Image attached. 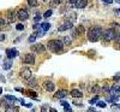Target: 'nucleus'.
I'll return each instance as SVG.
<instances>
[{
	"label": "nucleus",
	"mask_w": 120,
	"mask_h": 112,
	"mask_svg": "<svg viewBox=\"0 0 120 112\" xmlns=\"http://www.w3.org/2000/svg\"><path fill=\"white\" fill-rule=\"evenodd\" d=\"M102 28L101 27H91L89 30H88V40L90 42H96L100 40V37L102 36Z\"/></svg>",
	"instance_id": "nucleus-1"
},
{
	"label": "nucleus",
	"mask_w": 120,
	"mask_h": 112,
	"mask_svg": "<svg viewBox=\"0 0 120 112\" xmlns=\"http://www.w3.org/2000/svg\"><path fill=\"white\" fill-rule=\"evenodd\" d=\"M48 49H51L52 52L58 53V52H61L63 48H64V44L61 40H49L48 44H47Z\"/></svg>",
	"instance_id": "nucleus-2"
},
{
	"label": "nucleus",
	"mask_w": 120,
	"mask_h": 112,
	"mask_svg": "<svg viewBox=\"0 0 120 112\" xmlns=\"http://www.w3.org/2000/svg\"><path fill=\"white\" fill-rule=\"evenodd\" d=\"M115 36H116V32L113 28L106 29V30L102 32V37L105 39V41H112V40H115Z\"/></svg>",
	"instance_id": "nucleus-3"
},
{
	"label": "nucleus",
	"mask_w": 120,
	"mask_h": 112,
	"mask_svg": "<svg viewBox=\"0 0 120 112\" xmlns=\"http://www.w3.org/2000/svg\"><path fill=\"white\" fill-rule=\"evenodd\" d=\"M16 13H17V18L19 19V21H26V19L29 18V13H28V11L25 8H19Z\"/></svg>",
	"instance_id": "nucleus-4"
},
{
	"label": "nucleus",
	"mask_w": 120,
	"mask_h": 112,
	"mask_svg": "<svg viewBox=\"0 0 120 112\" xmlns=\"http://www.w3.org/2000/svg\"><path fill=\"white\" fill-rule=\"evenodd\" d=\"M23 63H24V64H29V65L35 64V56H34L33 53H28V54H25L24 58H23Z\"/></svg>",
	"instance_id": "nucleus-5"
},
{
	"label": "nucleus",
	"mask_w": 120,
	"mask_h": 112,
	"mask_svg": "<svg viewBox=\"0 0 120 112\" xmlns=\"http://www.w3.org/2000/svg\"><path fill=\"white\" fill-rule=\"evenodd\" d=\"M21 76H22V78H24V80L29 81L30 78L33 77V74H31V70H30V69H28V68L23 69V70L21 71Z\"/></svg>",
	"instance_id": "nucleus-6"
},
{
	"label": "nucleus",
	"mask_w": 120,
	"mask_h": 112,
	"mask_svg": "<svg viewBox=\"0 0 120 112\" xmlns=\"http://www.w3.org/2000/svg\"><path fill=\"white\" fill-rule=\"evenodd\" d=\"M31 51L33 52H36V53H43L46 48L42 44H36V45H33L31 46Z\"/></svg>",
	"instance_id": "nucleus-7"
},
{
	"label": "nucleus",
	"mask_w": 120,
	"mask_h": 112,
	"mask_svg": "<svg viewBox=\"0 0 120 112\" xmlns=\"http://www.w3.org/2000/svg\"><path fill=\"white\" fill-rule=\"evenodd\" d=\"M16 19H17V13L15 11H12V10L7 11V22L8 23H15Z\"/></svg>",
	"instance_id": "nucleus-8"
},
{
	"label": "nucleus",
	"mask_w": 120,
	"mask_h": 112,
	"mask_svg": "<svg viewBox=\"0 0 120 112\" xmlns=\"http://www.w3.org/2000/svg\"><path fill=\"white\" fill-rule=\"evenodd\" d=\"M72 28H73V23H72V22H70V21H67V22H65L61 27H59L58 30H59V32H65V30L72 29Z\"/></svg>",
	"instance_id": "nucleus-9"
},
{
	"label": "nucleus",
	"mask_w": 120,
	"mask_h": 112,
	"mask_svg": "<svg viewBox=\"0 0 120 112\" xmlns=\"http://www.w3.org/2000/svg\"><path fill=\"white\" fill-rule=\"evenodd\" d=\"M6 54H7V58L8 59H12L15 57L18 56V51L16 48H7L6 49Z\"/></svg>",
	"instance_id": "nucleus-10"
},
{
	"label": "nucleus",
	"mask_w": 120,
	"mask_h": 112,
	"mask_svg": "<svg viewBox=\"0 0 120 112\" xmlns=\"http://www.w3.org/2000/svg\"><path fill=\"white\" fill-rule=\"evenodd\" d=\"M67 94H68V92H67V90H65V89H60V90H58L56 93L54 94V98H56V99H63V98L67 96Z\"/></svg>",
	"instance_id": "nucleus-11"
},
{
	"label": "nucleus",
	"mask_w": 120,
	"mask_h": 112,
	"mask_svg": "<svg viewBox=\"0 0 120 112\" xmlns=\"http://www.w3.org/2000/svg\"><path fill=\"white\" fill-rule=\"evenodd\" d=\"M45 89L47 92H54L55 84L52 82V81H46V82H45Z\"/></svg>",
	"instance_id": "nucleus-12"
},
{
	"label": "nucleus",
	"mask_w": 120,
	"mask_h": 112,
	"mask_svg": "<svg viewBox=\"0 0 120 112\" xmlns=\"http://www.w3.org/2000/svg\"><path fill=\"white\" fill-rule=\"evenodd\" d=\"M86 5H88V0H77L76 4H75V7L84 8V7H86Z\"/></svg>",
	"instance_id": "nucleus-13"
},
{
	"label": "nucleus",
	"mask_w": 120,
	"mask_h": 112,
	"mask_svg": "<svg viewBox=\"0 0 120 112\" xmlns=\"http://www.w3.org/2000/svg\"><path fill=\"white\" fill-rule=\"evenodd\" d=\"M71 95L73 96V98H82L83 96V93L81 90H78V89H73L72 92H71Z\"/></svg>",
	"instance_id": "nucleus-14"
},
{
	"label": "nucleus",
	"mask_w": 120,
	"mask_h": 112,
	"mask_svg": "<svg viewBox=\"0 0 120 112\" xmlns=\"http://www.w3.org/2000/svg\"><path fill=\"white\" fill-rule=\"evenodd\" d=\"M61 41H63V44H64V45L70 46V45H71V42H72V37H71V36H64Z\"/></svg>",
	"instance_id": "nucleus-15"
},
{
	"label": "nucleus",
	"mask_w": 120,
	"mask_h": 112,
	"mask_svg": "<svg viewBox=\"0 0 120 112\" xmlns=\"http://www.w3.org/2000/svg\"><path fill=\"white\" fill-rule=\"evenodd\" d=\"M25 94H26L28 96H30V98H33V99L37 100V94H36V92H34V90H28Z\"/></svg>",
	"instance_id": "nucleus-16"
},
{
	"label": "nucleus",
	"mask_w": 120,
	"mask_h": 112,
	"mask_svg": "<svg viewBox=\"0 0 120 112\" xmlns=\"http://www.w3.org/2000/svg\"><path fill=\"white\" fill-rule=\"evenodd\" d=\"M18 107L17 106H6V110L5 112H18Z\"/></svg>",
	"instance_id": "nucleus-17"
},
{
	"label": "nucleus",
	"mask_w": 120,
	"mask_h": 112,
	"mask_svg": "<svg viewBox=\"0 0 120 112\" xmlns=\"http://www.w3.org/2000/svg\"><path fill=\"white\" fill-rule=\"evenodd\" d=\"M28 86L29 87H37V82H36V80L35 78H30L29 81H28Z\"/></svg>",
	"instance_id": "nucleus-18"
},
{
	"label": "nucleus",
	"mask_w": 120,
	"mask_h": 112,
	"mask_svg": "<svg viewBox=\"0 0 120 112\" xmlns=\"http://www.w3.org/2000/svg\"><path fill=\"white\" fill-rule=\"evenodd\" d=\"M49 28H51V24H49V23H47V22H45V23H42V24H41V29L43 30L45 33H46V32H48V30H49Z\"/></svg>",
	"instance_id": "nucleus-19"
},
{
	"label": "nucleus",
	"mask_w": 120,
	"mask_h": 112,
	"mask_svg": "<svg viewBox=\"0 0 120 112\" xmlns=\"http://www.w3.org/2000/svg\"><path fill=\"white\" fill-rule=\"evenodd\" d=\"M91 92H93V93H95V94H98V93H101V88H100V86L95 84V86L93 87Z\"/></svg>",
	"instance_id": "nucleus-20"
},
{
	"label": "nucleus",
	"mask_w": 120,
	"mask_h": 112,
	"mask_svg": "<svg viewBox=\"0 0 120 112\" xmlns=\"http://www.w3.org/2000/svg\"><path fill=\"white\" fill-rule=\"evenodd\" d=\"M36 37H37V34H36V33H34L33 35H30V36H29V39H28V41H29L30 44H33V42H35V40H36Z\"/></svg>",
	"instance_id": "nucleus-21"
},
{
	"label": "nucleus",
	"mask_w": 120,
	"mask_h": 112,
	"mask_svg": "<svg viewBox=\"0 0 120 112\" xmlns=\"http://www.w3.org/2000/svg\"><path fill=\"white\" fill-rule=\"evenodd\" d=\"M30 7H36L37 6V0H26Z\"/></svg>",
	"instance_id": "nucleus-22"
},
{
	"label": "nucleus",
	"mask_w": 120,
	"mask_h": 112,
	"mask_svg": "<svg viewBox=\"0 0 120 112\" xmlns=\"http://www.w3.org/2000/svg\"><path fill=\"white\" fill-rule=\"evenodd\" d=\"M76 30L78 32V34H84V33H85V29H84V27H83V25H77Z\"/></svg>",
	"instance_id": "nucleus-23"
},
{
	"label": "nucleus",
	"mask_w": 120,
	"mask_h": 112,
	"mask_svg": "<svg viewBox=\"0 0 120 112\" xmlns=\"http://www.w3.org/2000/svg\"><path fill=\"white\" fill-rule=\"evenodd\" d=\"M11 66H12V63H11V62H5L4 65H3V68H4L5 70H10V69H11Z\"/></svg>",
	"instance_id": "nucleus-24"
},
{
	"label": "nucleus",
	"mask_w": 120,
	"mask_h": 112,
	"mask_svg": "<svg viewBox=\"0 0 120 112\" xmlns=\"http://www.w3.org/2000/svg\"><path fill=\"white\" fill-rule=\"evenodd\" d=\"M5 99L6 100H10V101H18V99L16 96H13V95H6Z\"/></svg>",
	"instance_id": "nucleus-25"
},
{
	"label": "nucleus",
	"mask_w": 120,
	"mask_h": 112,
	"mask_svg": "<svg viewBox=\"0 0 120 112\" xmlns=\"http://www.w3.org/2000/svg\"><path fill=\"white\" fill-rule=\"evenodd\" d=\"M52 13H53V10H48V11H46V12H45L43 17H45V18H49V17L52 16Z\"/></svg>",
	"instance_id": "nucleus-26"
},
{
	"label": "nucleus",
	"mask_w": 120,
	"mask_h": 112,
	"mask_svg": "<svg viewBox=\"0 0 120 112\" xmlns=\"http://www.w3.org/2000/svg\"><path fill=\"white\" fill-rule=\"evenodd\" d=\"M96 106L101 107V108H105V107L107 106V104H106V103H103V101H97V103H96Z\"/></svg>",
	"instance_id": "nucleus-27"
},
{
	"label": "nucleus",
	"mask_w": 120,
	"mask_h": 112,
	"mask_svg": "<svg viewBox=\"0 0 120 112\" xmlns=\"http://www.w3.org/2000/svg\"><path fill=\"white\" fill-rule=\"evenodd\" d=\"M5 25H6V23H5V19L0 17V29H4V28H5Z\"/></svg>",
	"instance_id": "nucleus-28"
},
{
	"label": "nucleus",
	"mask_w": 120,
	"mask_h": 112,
	"mask_svg": "<svg viewBox=\"0 0 120 112\" xmlns=\"http://www.w3.org/2000/svg\"><path fill=\"white\" fill-rule=\"evenodd\" d=\"M97 101H98V96L96 95V96H95L94 99H91V100H90V101H89V103H90V104H91V105H93V104H96V103H97Z\"/></svg>",
	"instance_id": "nucleus-29"
},
{
	"label": "nucleus",
	"mask_w": 120,
	"mask_h": 112,
	"mask_svg": "<svg viewBox=\"0 0 120 112\" xmlns=\"http://www.w3.org/2000/svg\"><path fill=\"white\" fill-rule=\"evenodd\" d=\"M16 29H17V30H24V25H23L22 23H19V24L16 25Z\"/></svg>",
	"instance_id": "nucleus-30"
},
{
	"label": "nucleus",
	"mask_w": 120,
	"mask_h": 112,
	"mask_svg": "<svg viewBox=\"0 0 120 112\" xmlns=\"http://www.w3.org/2000/svg\"><path fill=\"white\" fill-rule=\"evenodd\" d=\"M60 104H61V105L64 106V108H66V107H70V104L67 103V101H65V100H63V101H61V103H60Z\"/></svg>",
	"instance_id": "nucleus-31"
},
{
	"label": "nucleus",
	"mask_w": 120,
	"mask_h": 112,
	"mask_svg": "<svg viewBox=\"0 0 120 112\" xmlns=\"http://www.w3.org/2000/svg\"><path fill=\"white\" fill-rule=\"evenodd\" d=\"M102 92H103L105 94H108V93H109V87H108V86H105V87L102 88Z\"/></svg>",
	"instance_id": "nucleus-32"
},
{
	"label": "nucleus",
	"mask_w": 120,
	"mask_h": 112,
	"mask_svg": "<svg viewBox=\"0 0 120 112\" xmlns=\"http://www.w3.org/2000/svg\"><path fill=\"white\" fill-rule=\"evenodd\" d=\"M115 42L116 44H120V33L116 34V36H115Z\"/></svg>",
	"instance_id": "nucleus-33"
},
{
	"label": "nucleus",
	"mask_w": 120,
	"mask_h": 112,
	"mask_svg": "<svg viewBox=\"0 0 120 112\" xmlns=\"http://www.w3.org/2000/svg\"><path fill=\"white\" fill-rule=\"evenodd\" d=\"M73 104H75V105H78V106H83V104L81 103V101H77V100L73 101Z\"/></svg>",
	"instance_id": "nucleus-34"
},
{
	"label": "nucleus",
	"mask_w": 120,
	"mask_h": 112,
	"mask_svg": "<svg viewBox=\"0 0 120 112\" xmlns=\"http://www.w3.org/2000/svg\"><path fill=\"white\" fill-rule=\"evenodd\" d=\"M111 25H112V28H113V29H114V28H119V27H120V24H119V23H112Z\"/></svg>",
	"instance_id": "nucleus-35"
},
{
	"label": "nucleus",
	"mask_w": 120,
	"mask_h": 112,
	"mask_svg": "<svg viewBox=\"0 0 120 112\" xmlns=\"http://www.w3.org/2000/svg\"><path fill=\"white\" fill-rule=\"evenodd\" d=\"M68 1H70V4L72 5L71 7H75V4H76V1H77V0H68Z\"/></svg>",
	"instance_id": "nucleus-36"
},
{
	"label": "nucleus",
	"mask_w": 120,
	"mask_h": 112,
	"mask_svg": "<svg viewBox=\"0 0 120 112\" xmlns=\"http://www.w3.org/2000/svg\"><path fill=\"white\" fill-rule=\"evenodd\" d=\"M47 111H48L47 106H42V107H41V112H47Z\"/></svg>",
	"instance_id": "nucleus-37"
},
{
	"label": "nucleus",
	"mask_w": 120,
	"mask_h": 112,
	"mask_svg": "<svg viewBox=\"0 0 120 112\" xmlns=\"http://www.w3.org/2000/svg\"><path fill=\"white\" fill-rule=\"evenodd\" d=\"M86 112H97V111H96L95 108H93V107H90V108L86 110Z\"/></svg>",
	"instance_id": "nucleus-38"
},
{
	"label": "nucleus",
	"mask_w": 120,
	"mask_h": 112,
	"mask_svg": "<svg viewBox=\"0 0 120 112\" xmlns=\"http://www.w3.org/2000/svg\"><path fill=\"white\" fill-rule=\"evenodd\" d=\"M101 1H103V3H106V4H112L113 0H101Z\"/></svg>",
	"instance_id": "nucleus-39"
},
{
	"label": "nucleus",
	"mask_w": 120,
	"mask_h": 112,
	"mask_svg": "<svg viewBox=\"0 0 120 112\" xmlns=\"http://www.w3.org/2000/svg\"><path fill=\"white\" fill-rule=\"evenodd\" d=\"M34 21H35V22H40V21H41V17H40V16H38V17H35Z\"/></svg>",
	"instance_id": "nucleus-40"
},
{
	"label": "nucleus",
	"mask_w": 120,
	"mask_h": 112,
	"mask_svg": "<svg viewBox=\"0 0 120 112\" xmlns=\"http://www.w3.org/2000/svg\"><path fill=\"white\" fill-rule=\"evenodd\" d=\"M53 3H54L55 5H58V4H60V3H61V0H53Z\"/></svg>",
	"instance_id": "nucleus-41"
},
{
	"label": "nucleus",
	"mask_w": 120,
	"mask_h": 112,
	"mask_svg": "<svg viewBox=\"0 0 120 112\" xmlns=\"http://www.w3.org/2000/svg\"><path fill=\"white\" fill-rule=\"evenodd\" d=\"M65 111H66V112H73V111H72L71 108H70V107H66V108H65Z\"/></svg>",
	"instance_id": "nucleus-42"
},
{
	"label": "nucleus",
	"mask_w": 120,
	"mask_h": 112,
	"mask_svg": "<svg viewBox=\"0 0 120 112\" xmlns=\"http://www.w3.org/2000/svg\"><path fill=\"white\" fill-rule=\"evenodd\" d=\"M16 90H18V92H24V89H23V88H18V87L16 88Z\"/></svg>",
	"instance_id": "nucleus-43"
},
{
	"label": "nucleus",
	"mask_w": 120,
	"mask_h": 112,
	"mask_svg": "<svg viewBox=\"0 0 120 112\" xmlns=\"http://www.w3.org/2000/svg\"><path fill=\"white\" fill-rule=\"evenodd\" d=\"M49 110H51V112H56V110H55V108H52V107L49 108Z\"/></svg>",
	"instance_id": "nucleus-44"
},
{
	"label": "nucleus",
	"mask_w": 120,
	"mask_h": 112,
	"mask_svg": "<svg viewBox=\"0 0 120 112\" xmlns=\"http://www.w3.org/2000/svg\"><path fill=\"white\" fill-rule=\"evenodd\" d=\"M115 3H118V4H120V0H114Z\"/></svg>",
	"instance_id": "nucleus-45"
},
{
	"label": "nucleus",
	"mask_w": 120,
	"mask_h": 112,
	"mask_svg": "<svg viewBox=\"0 0 120 112\" xmlns=\"http://www.w3.org/2000/svg\"><path fill=\"white\" fill-rule=\"evenodd\" d=\"M3 93V88H0V94H1Z\"/></svg>",
	"instance_id": "nucleus-46"
},
{
	"label": "nucleus",
	"mask_w": 120,
	"mask_h": 112,
	"mask_svg": "<svg viewBox=\"0 0 120 112\" xmlns=\"http://www.w3.org/2000/svg\"><path fill=\"white\" fill-rule=\"evenodd\" d=\"M0 106H1V100H0Z\"/></svg>",
	"instance_id": "nucleus-47"
},
{
	"label": "nucleus",
	"mask_w": 120,
	"mask_h": 112,
	"mask_svg": "<svg viewBox=\"0 0 120 112\" xmlns=\"http://www.w3.org/2000/svg\"><path fill=\"white\" fill-rule=\"evenodd\" d=\"M43 1H49V0H43Z\"/></svg>",
	"instance_id": "nucleus-48"
}]
</instances>
